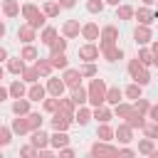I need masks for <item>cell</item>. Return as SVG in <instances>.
<instances>
[{"label":"cell","instance_id":"cell-9","mask_svg":"<svg viewBox=\"0 0 158 158\" xmlns=\"http://www.w3.org/2000/svg\"><path fill=\"white\" fill-rule=\"evenodd\" d=\"M49 143V136L42 131V128H35V133H32V146L35 148H44Z\"/></svg>","mask_w":158,"mask_h":158},{"label":"cell","instance_id":"cell-39","mask_svg":"<svg viewBox=\"0 0 158 158\" xmlns=\"http://www.w3.org/2000/svg\"><path fill=\"white\" fill-rule=\"evenodd\" d=\"M138 153H153V138H143L138 143Z\"/></svg>","mask_w":158,"mask_h":158},{"label":"cell","instance_id":"cell-5","mask_svg":"<svg viewBox=\"0 0 158 158\" xmlns=\"http://www.w3.org/2000/svg\"><path fill=\"white\" fill-rule=\"evenodd\" d=\"M99 52L109 59V62H116V59H121L123 57V52L118 49V47H114V44H106V47H99Z\"/></svg>","mask_w":158,"mask_h":158},{"label":"cell","instance_id":"cell-43","mask_svg":"<svg viewBox=\"0 0 158 158\" xmlns=\"http://www.w3.org/2000/svg\"><path fill=\"white\" fill-rule=\"evenodd\" d=\"M57 12H59V2H47V5H44V15H47V17H54Z\"/></svg>","mask_w":158,"mask_h":158},{"label":"cell","instance_id":"cell-62","mask_svg":"<svg viewBox=\"0 0 158 158\" xmlns=\"http://www.w3.org/2000/svg\"><path fill=\"white\" fill-rule=\"evenodd\" d=\"M2 74H5V72H2V67H0V79H2Z\"/></svg>","mask_w":158,"mask_h":158},{"label":"cell","instance_id":"cell-60","mask_svg":"<svg viewBox=\"0 0 158 158\" xmlns=\"http://www.w3.org/2000/svg\"><path fill=\"white\" fill-rule=\"evenodd\" d=\"M106 2H111V5H118V0H106Z\"/></svg>","mask_w":158,"mask_h":158},{"label":"cell","instance_id":"cell-27","mask_svg":"<svg viewBox=\"0 0 158 158\" xmlns=\"http://www.w3.org/2000/svg\"><path fill=\"white\" fill-rule=\"evenodd\" d=\"M17 10H20V7H17V2H15V0H5L2 12H5L7 17H15V15H17Z\"/></svg>","mask_w":158,"mask_h":158},{"label":"cell","instance_id":"cell-22","mask_svg":"<svg viewBox=\"0 0 158 158\" xmlns=\"http://www.w3.org/2000/svg\"><path fill=\"white\" fill-rule=\"evenodd\" d=\"M81 35H84L86 40H96V37H99V27H96L94 22H89V25L81 27Z\"/></svg>","mask_w":158,"mask_h":158},{"label":"cell","instance_id":"cell-20","mask_svg":"<svg viewBox=\"0 0 158 158\" xmlns=\"http://www.w3.org/2000/svg\"><path fill=\"white\" fill-rule=\"evenodd\" d=\"M12 131H15V133H27V131H32V128H30V121H27V118H15V121H12Z\"/></svg>","mask_w":158,"mask_h":158},{"label":"cell","instance_id":"cell-61","mask_svg":"<svg viewBox=\"0 0 158 158\" xmlns=\"http://www.w3.org/2000/svg\"><path fill=\"white\" fill-rule=\"evenodd\" d=\"M153 64H158V57H153Z\"/></svg>","mask_w":158,"mask_h":158},{"label":"cell","instance_id":"cell-13","mask_svg":"<svg viewBox=\"0 0 158 158\" xmlns=\"http://www.w3.org/2000/svg\"><path fill=\"white\" fill-rule=\"evenodd\" d=\"M126 123H128L131 128H143V123H146V121H143V114L133 109V111L128 114V118H126Z\"/></svg>","mask_w":158,"mask_h":158},{"label":"cell","instance_id":"cell-8","mask_svg":"<svg viewBox=\"0 0 158 158\" xmlns=\"http://www.w3.org/2000/svg\"><path fill=\"white\" fill-rule=\"evenodd\" d=\"M64 86H67V84H64V79H49V81H47V91H49L52 96H57V99L62 96Z\"/></svg>","mask_w":158,"mask_h":158},{"label":"cell","instance_id":"cell-28","mask_svg":"<svg viewBox=\"0 0 158 158\" xmlns=\"http://www.w3.org/2000/svg\"><path fill=\"white\" fill-rule=\"evenodd\" d=\"M64 35H67V37H77V35H79V22H77V20H69V22L64 25Z\"/></svg>","mask_w":158,"mask_h":158},{"label":"cell","instance_id":"cell-44","mask_svg":"<svg viewBox=\"0 0 158 158\" xmlns=\"http://www.w3.org/2000/svg\"><path fill=\"white\" fill-rule=\"evenodd\" d=\"M54 35H57L54 27H47V30L42 32V42H44V44H52V42H54Z\"/></svg>","mask_w":158,"mask_h":158},{"label":"cell","instance_id":"cell-35","mask_svg":"<svg viewBox=\"0 0 158 158\" xmlns=\"http://www.w3.org/2000/svg\"><path fill=\"white\" fill-rule=\"evenodd\" d=\"M96 136H99V138H101V141H109V138H111V136H114V131H111V128H109V126H106V123H101V126H99V128H96Z\"/></svg>","mask_w":158,"mask_h":158},{"label":"cell","instance_id":"cell-25","mask_svg":"<svg viewBox=\"0 0 158 158\" xmlns=\"http://www.w3.org/2000/svg\"><path fill=\"white\" fill-rule=\"evenodd\" d=\"M131 77H133V79H136V84H141V86H146V84L151 81V74H148V72H146L143 67H141V69H138L136 74H131Z\"/></svg>","mask_w":158,"mask_h":158},{"label":"cell","instance_id":"cell-63","mask_svg":"<svg viewBox=\"0 0 158 158\" xmlns=\"http://www.w3.org/2000/svg\"><path fill=\"white\" fill-rule=\"evenodd\" d=\"M143 2H148V5H151V2H156V0H143Z\"/></svg>","mask_w":158,"mask_h":158},{"label":"cell","instance_id":"cell-37","mask_svg":"<svg viewBox=\"0 0 158 158\" xmlns=\"http://www.w3.org/2000/svg\"><path fill=\"white\" fill-rule=\"evenodd\" d=\"M59 111H64V114H72L74 111V101L72 99H59V106H57Z\"/></svg>","mask_w":158,"mask_h":158},{"label":"cell","instance_id":"cell-14","mask_svg":"<svg viewBox=\"0 0 158 158\" xmlns=\"http://www.w3.org/2000/svg\"><path fill=\"white\" fill-rule=\"evenodd\" d=\"M17 37H20L22 42H32V40H35V27H32L30 22H27V25H22V27L17 30Z\"/></svg>","mask_w":158,"mask_h":158},{"label":"cell","instance_id":"cell-4","mask_svg":"<svg viewBox=\"0 0 158 158\" xmlns=\"http://www.w3.org/2000/svg\"><path fill=\"white\" fill-rule=\"evenodd\" d=\"M91 156H118V148L106 146V143H94L91 146Z\"/></svg>","mask_w":158,"mask_h":158},{"label":"cell","instance_id":"cell-49","mask_svg":"<svg viewBox=\"0 0 158 158\" xmlns=\"http://www.w3.org/2000/svg\"><path fill=\"white\" fill-rule=\"evenodd\" d=\"M5 143H10V128L0 126V146H5Z\"/></svg>","mask_w":158,"mask_h":158},{"label":"cell","instance_id":"cell-31","mask_svg":"<svg viewBox=\"0 0 158 158\" xmlns=\"http://www.w3.org/2000/svg\"><path fill=\"white\" fill-rule=\"evenodd\" d=\"M116 17H118V20H131V17H133V7H128V5H121V7L116 10Z\"/></svg>","mask_w":158,"mask_h":158},{"label":"cell","instance_id":"cell-12","mask_svg":"<svg viewBox=\"0 0 158 158\" xmlns=\"http://www.w3.org/2000/svg\"><path fill=\"white\" fill-rule=\"evenodd\" d=\"M79 79H81V72H77V69H67L64 72V84L67 86H79Z\"/></svg>","mask_w":158,"mask_h":158},{"label":"cell","instance_id":"cell-42","mask_svg":"<svg viewBox=\"0 0 158 158\" xmlns=\"http://www.w3.org/2000/svg\"><path fill=\"white\" fill-rule=\"evenodd\" d=\"M27 121H30V128H32V131L42 126V116H40V114H27Z\"/></svg>","mask_w":158,"mask_h":158},{"label":"cell","instance_id":"cell-34","mask_svg":"<svg viewBox=\"0 0 158 158\" xmlns=\"http://www.w3.org/2000/svg\"><path fill=\"white\" fill-rule=\"evenodd\" d=\"M126 96H128V99H133V101H136V99H138V96H141V84H136V81H133V84H131V86H126Z\"/></svg>","mask_w":158,"mask_h":158},{"label":"cell","instance_id":"cell-33","mask_svg":"<svg viewBox=\"0 0 158 158\" xmlns=\"http://www.w3.org/2000/svg\"><path fill=\"white\" fill-rule=\"evenodd\" d=\"M131 111H133V106H128V104H121V101L116 104V116H118V118H128V114H131Z\"/></svg>","mask_w":158,"mask_h":158},{"label":"cell","instance_id":"cell-2","mask_svg":"<svg viewBox=\"0 0 158 158\" xmlns=\"http://www.w3.org/2000/svg\"><path fill=\"white\" fill-rule=\"evenodd\" d=\"M22 15L27 17V22H30V25H32L35 30L44 25V15H42V12H40V10L35 7V5H25V7H22Z\"/></svg>","mask_w":158,"mask_h":158},{"label":"cell","instance_id":"cell-10","mask_svg":"<svg viewBox=\"0 0 158 158\" xmlns=\"http://www.w3.org/2000/svg\"><path fill=\"white\" fill-rule=\"evenodd\" d=\"M136 17H138V22H143V25H151V22H153V20L158 17V12H151L148 7H138Z\"/></svg>","mask_w":158,"mask_h":158},{"label":"cell","instance_id":"cell-30","mask_svg":"<svg viewBox=\"0 0 158 158\" xmlns=\"http://www.w3.org/2000/svg\"><path fill=\"white\" fill-rule=\"evenodd\" d=\"M94 116H96V121H101V123H106V121L111 118V111H109V109H106V106L101 104V106H96V114H94Z\"/></svg>","mask_w":158,"mask_h":158},{"label":"cell","instance_id":"cell-11","mask_svg":"<svg viewBox=\"0 0 158 158\" xmlns=\"http://www.w3.org/2000/svg\"><path fill=\"white\" fill-rule=\"evenodd\" d=\"M133 37H136V42L138 44H146V42H151V30L146 27V25H141V27H136V32H133Z\"/></svg>","mask_w":158,"mask_h":158},{"label":"cell","instance_id":"cell-48","mask_svg":"<svg viewBox=\"0 0 158 158\" xmlns=\"http://www.w3.org/2000/svg\"><path fill=\"white\" fill-rule=\"evenodd\" d=\"M57 106H59V99H57V96L44 101V111H57Z\"/></svg>","mask_w":158,"mask_h":158},{"label":"cell","instance_id":"cell-38","mask_svg":"<svg viewBox=\"0 0 158 158\" xmlns=\"http://www.w3.org/2000/svg\"><path fill=\"white\" fill-rule=\"evenodd\" d=\"M74 118H77V121H79V123L84 126V123H89V118H91V111H89V109H79Z\"/></svg>","mask_w":158,"mask_h":158},{"label":"cell","instance_id":"cell-51","mask_svg":"<svg viewBox=\"0 0 158 158\" xmlns=\"http://www.w3.org/2000/svg\"><path fill=\"white\" fill-rule=\"evenodd\" d=\"M20 153H22V156H35V153H37V148H35V146H25Z\"/></svg>","mask_w":158,"mask_h":158},{"label":"cell","instance_id":"cell-1","mask_svg":"<svg viewBox=\"0 0 158 158\" xmlns=\"http://www.w3.org/2000/svg\"><path fill=\"white\" fill-rule=\"evenodd\" d=\"M89 101L94 106H101L106 101V84H104V79H94L89 84Z\"/></svg>","mask_w":158,"mask_h":158},{"label":"cell","instance_id":"cell-45","mask_svg":"<svg viewBox=\"0 0 158 158\" xmlns=\"http://www.w3.org/2000/svg\"><path fill=\"white\" fill-rule=\"evenodd\" d=\"M86 10H89V12H101V10H104V2H101V0H89V2H86Z\"/></svg>","mask_w":158,"mask_h":158},{"label":"cell","instance_id":"cell-21","mask_svg":"<svg viewBox=\"0 0 158 158\" xmlns=\"http://www.w3.org/2000/svg\"><path fill=\"white\" fill-rule=\"evenodd\" d=\"M116 138H118L121 143H128V141H131V126H128V123L118 126V128H116Z\"/></svg>","mask_w":158,"mask_h":158},{"label":"cell","instance_id":"cell-56","mask_svg":"<svg viewBox=\"0 0 158 158\" xmlns=\"http://www.w3.org/2000/svg\"><path fill=\"white\" fill-rule=\"evenodd\" d=\"M118 153H121V156H133V151H131V148H121Z\"/></svg>","mask_w":158,"mask_h":158},{"label":"cell","instance_id":"cell-6","mask_svg":"<svg viewBox=\"0 0 158 158\" xmlns=\"http://www.w3.org/2000/svg\"><path fill=\"white\" fill-rule=\"evenodd\" d=\"M116 37H118V30H116V27H104V32H101V44H99V47L114 44V42H116Z\"/></svg>","mask_w":158,"mask_h":158},{"label":"cell","instance_id":"cell-17","mask_svg":"<svg viewBox=\"0 0 158 158\" xmlns=\"http://www.w3.org/2000/svg\"><path fill=\"white\" fill-rule=\"evenodd\" d=\"M27 96H30V101H42V99H44V86L32 84V86H30V91H27Z\"/></svg>","mask_w":158,"mask_h":158},{"label":"cell","instance_id":"cell-19","mask_svg":"<svg viewBox=\"0 0 158 158\" xmlns=\"http://www.w3.org/2000/svg\"><path fill=\"white\" fill-rule=\"evenodd\" d=\"M12 111H15L17 116H25V114L30 111V104H27V101L20 96V99H15V104H12Z\"/></svg>","mask_w":158,"mask_h":158},{"label":"cell","instance_id":"cell-53","mask_svg":"<svg viewBox=\"0 0 158 158\" xmlns=\"http://www.w3.org/2000/svg\"><path fill=\"white\" fill-rule=\"evenodd\" d=\"M151 118L158 123V106H151Z\"/></svg>","mask_w":158,"mask_h":158},{"label":"cell","instance_id":"cell-3","mask_svg":"<svg viewBox=\"0 0 158 158\" xmlns=\"http://www.w3.org/2000/svg\"><path fill=\"white\" fill-rule=\"evenodd\" d=\"M69 121H72V114H64V111L57 109V114H54V118H52V126H54V131H67Z\"/></svg>","mask_w":158,"mask_h":158},{"label":"cell","instance_id":"cell-47","mask_svg":"<svg viewBox=\"0 0 158 158\" xmlns=\"http://www.w3.org/2000/svg\"><path fill=\"white\" fill-rule=\"evenodd\" d=\"M20 57H22V59H35V57H37V52H35V47H30V44H27V47L22 49V54H20Z\"/></svg>","mask_w":158,"mask_h":158},{"label":"cell","instance_id":"cell-46","mask_svg":"<svg viewBox=\"0 0 158 158\" xmlns=\"http://www.w3.org/2000/svg\"><path fill=\"white\" fill-rule=\"evenodd\" d=\"M49 47H52V52H64V47H67V40H54Z\"/></svg>","mask_w":158,"mask_h":158},{"label":"cell","instance_id":"cell-15","mask_svg":"<svg viewBox=\"0 0 158 158\" xmlns=\"http://www.w3.org/2000/svg\"><path fill=\"white\" fill-rule=\"evenodd\" d=\"M72 101L79 106V104H84V101H89V91L86 89H81V86H74L72 89Z\"/></svg>","mask_w":158,"mask_h":158},{"label":"cell","instance_id":"cell-50","mask_svg":"<svg viewBox=\"0 0 158 158\" xmlns=\"http://www.w3.org/2000/svg\"><path fill=\"white\" fill-rule=\"evenodd\" d=\"M94 74H96V67L94 64H84L81 67V77H94Z\"/></svg>","mask_w":158,"mask_h":158},{"label":"cell","instance_id":"cell-58","mask_svg":"<svg viewBox=\"0 0 158 158\" xmlns=\"http://www.w3.org/2000/svg\"><path fill=\"white\" fill-rule=\"evenodd\" d=\"M2 59H7V52H5L2 47H0V62H2Z\"/></svg>","mask_w":158,"mask_h":158},{"label":"cell","instance_id":"cell-18","mask_svg":"<svg viewBox=\"0 0 158 158\" xmlns=\"http://www.w3.org/2000/svg\"><path fill=\"white\" fill-rule=\"evenodd\" d=\"M35 67H37V72H40L42 77H49V74H52V69H54L49 59H37V64H35Z\"/></svg>","mask_w":158,"mask_h":158},{"label":"cell","instance_id":"cell-29","mask_svg":"<svg viewBox=\"0 0 158 158\" xmlns=\"http://www.w3.org/2000/svg\"><path fill=\"white\" fill-rule=\"evenodd\" d=\"M7 69H10L12 74H20V72L25 69V62H22V57H17V59H10V62H7Z\"/></svg>","mask_w":158,"mask_h":158},{"label":"cell","instance_id":"cell-57","mask_svg":"<svg viewBox=\"0 0 158 158\" xmlns=\"http://www.w3.org/2000/svg\"><path fill=\"white\" fill-rule=\"evenodd\" d=\"M151 52H153V57H158V42H153V49Z\"/></svg>","mask_w":158,"mask_h":158},{"label":"cell","instance_id":"cell-54","mask_svg":"<svg viewBox=\"0 0 158 158\" xmlns=\"http://www.w3.org/2000/svg\"><path fill=\"white\" fill-rule=\"evenodd\" d=\"M62 156H67V158H69V156H74V151H72V148H67V146H64V148H62Z\"/></svg>","mask_w":158,"mask_h":158},{"label":"cell","instance_id":"cell-36","mask_svg":"<svg viewBox=\"0 0 158 158\" xmlns=\"http://www.w3.org/2000/svg\"><path fill=\"white\" fill-rule=\"evenodd\" d=\"M138 62L146 67V64H153V52H148V49H141L138 52Z\"/></svg>","mask_w":158,"mask_h":158},{"label":"cell","instance_id":"cell-23","mask_svg":"<svg viewBox=\"0 0 158 158\" xmlns=\"http://www.w3.org/2000/svg\"><path fill=\"white\" fill-rule=\"evenodd\" d=\"M49 62H52V67H57V69H64V67H67V57H64L62 52H52Z\"/></svg>","mask_w":158,"mask_h":158},{"label":"cell","instance_id":"cell-16","mask_svg":"<svg viewBox=\"0 0 158 158\" xmlns=\"http://www.w3.org/2000/svg\"><path fill=\"white\" fill-rule=\"evenodd\" d=\"M49 143H52L54 148H64V146L69 143V136H67L64 131H57L54 136H49Z\"/></svg>","mask_w":158,"mask_h":158},{"label":"cell","instance_id":"cell-24","mask_svg":"<svg viewBox=\"0 0 158 158\" xmlns=\"http://www.w3.org/2000/svg\"><path fill=\"white\" fill-rule=\"evenodd\" d=\"M106 101L116 106V104L121 101V89H118V86H111V89H106Z\"/></svg>","mask_w":158,"mask_h":158},{"label":"cell","instance_id":"cell-7","mask_svg":"<svg viewBox=\"0 0 158 158\" xmlns=\"http://www.w3.org/2000/svg\"><path fill=\"white\" fill-rule=\"evenodd\" d=\"M79 57L86 59V62H94V59L99 57V47H94V44H84V47H79Z\"/></svg>","mask_w":158,"mask_h":158},{"label":"cell","instance_id":"cell-32","mask_svg":"<svg viewBox=\"0 0 158 158\" xmlns=\"http://www.w3.org/2000/svg\"><path fill=\"white\" fill-rule=\"evenodd\" d=\"M37 77H40V72H37V67H30V69H22V79L25 81H37Z\"/></svg>","mask_w":158,"mask_h":158},{"label":"cell","instance_id":"cell-52","mask_svg":"<svg viewBox=\"0 0 158 158\" xmlns=\"http://www.w3.org/2000/svg\"><path fill=\"white\" fill-rule=\"evenodd\" d=\"M74 2H77V0H59L62 7H74Z\"/></svg>","mask_w":158,"mask_h":158},{"label":"cell","instance_id":"cell-41","mask_svg":"<svg viewBox=\"0 0 158 158\" xmlns=\"http://www.w3.org/2000/svg\"><path fill=\"white\" fill-rule=\"evenodd\" d=\"M133 109L143 114V111H151V104H148V101H146L143 96H138V99H136V104H133Z\"/></svg>","mask_w":158,"mask_h":158},{"label":"cell","instance_id":"cell-59","mask_svg":"<svg viewBox=\"0 0 158 158\" xmlns=\"http://www.w3.org/2000/svg\"><path fill=\"white\" fill-rule=\"evenodd\" d=\"M2 35H5V25L0 22V37H2Z\"/></svg>","mask_w":158,"mask_h":158},{"label":"cell","instance_id":"cell-40","mask_svg":"<svg viewBox=\"0 0 158 158\" xmlns=\"http://www.w3.org/2000/svg\"><path fill=\"white\" fill-rule=\"evenodd\" d=\"M143 133L148 136V138H156L158 136V123L153 121V123H143Z\"/></svg>","mask_w":158,"mask_h":158},{"label":"cell","instance_id":"cell-55","mask_svg":"<svg viewBox=\"0 0 158 158\" xmlns=\"http://www.w3.org/2000/svg\"><path fill=\"white\" fill-rule=\"evenodd\" d=\"M5 99H7V89H2V86H0V104H2Z\"/></svg>","mask_w":158,"mask_h":158},{"label":"cell","instance_id":"cell-26","mask_svg":"<svg viewBox=\"0 0 158 158\" xmlns=\"http://www.w3.org/2000/svg\"><path fill=\"white\" fill-rule=\"evenodd\" d=\"M10 94H12V99H20V96H25V84L17 79V81H12L10 84Z\"/></svg>","mask_w":158,"mask_h":158}]
</instances>
